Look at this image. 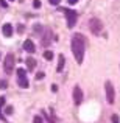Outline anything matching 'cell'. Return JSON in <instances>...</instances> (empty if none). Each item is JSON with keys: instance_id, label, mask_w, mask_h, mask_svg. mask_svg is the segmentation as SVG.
Instances as JSON below:
<instances>
[{"instance_id": "obj_13", "label": "cell", "mask_w": 120, "mask_h": 123, "mask_svg": "<svg viewBox=\"0 0 120 123\" xmlns=\"http://www.w3.org/2000/svg\"><path fill=\"white\" fill-rule=\"evenodd\" d=\"M44 58H45V59H48V61H50V59H53V51L47 50V51L44 53Z\"/></svg>"}, {"instance_id": "obj_18", "label": "cell", "mask_w": 120, "mask_h": 123, "mask_svg": "<svg viewBox=\"0 0 120 123\" xmlns=\"http://www.w3.org/2000/svg\"><path fill=\"white\" fill-rule=\"evenodd\" d=\"M0 5H2V8H8V2L6 0H0Z\"/></svg>"}, {"instance_id": "obj_14", "label": "cell", "mask_w": 120, "mask_h": 123, "mask_svg": "<svg viewBox=\"0 0 120 123\" xmlns=\"http://www.w3.org/2000/svg\"><path fill=\"white\" fill-rule=\"evenodd\" d=\"M13 112H14V109H13V106H6V109H5V114H6V115H11Z\"/></svg>"}, {"instance_id": "obj_10", "label": "cell", "mask_w": 120, "mask_h": 123, "mask_svg": "<svg viewBox=\"0 0 120 123\" xmlns=\"http://www.w3.org/2000/svg\"><path fill=\"white\" fill-rule=\"evenodd\" d=\"M2 31H3V36L11 37V36H13V25H11V24H5V25L2 27Z\"/></svg>"}, {"instance_id": "obj_4", "label": "cell", "mask_w": 120, "mask_h": 123, "mask_svg": "<svg viewBox=\"0 0 120 123\" xmlns=\"http://www.w3.org/2000/svg\"><path fill=\"white\" fill-rule=\"evenodd\" d=\"M14 55L13 53H8L5 56V61H3V69H5V73H8V75H11L13 70H14Z\"/></svg>"}, {"instance_id": "obj_8", "label": "cell", "mask_w": 120, "mask_h": 123, "mask_svg": "<svg viewBox=\"0 0 120 123\" xmlns=\"http://www.w3.org/2000/svg\"><path fill=\"white\" fill-rule=\"evenodd\" d=\"M81 101H83V90H81L80 86H75L73 87V103L80 105Z\"/></svg>"}, {"instance_id": "obj_16", "label": "cell", "mask_w": 120, "mask_h": 123, "mask_svg": "<svg viewBox=\"0 0 120 123\" xmlns=\"http://www.w3.org/2000/svg\"><path fill=\"white\" fill-rule=\"evenodd\" d=\"M111 122H112V123H119V115H115V114H114V115L111 117Z\"/></svg>"}, {"instance_id": "obj_1", "label": "cell", "mask_w": 120, "mask_h": 123, "mask_svg": "<svg viewBox=\"0 0 120 123\" xmlns=\"http://www.w3.org/2000/svg\"><path fill=\"white\" fill-rule=\"evenodd\" d=\"M86 37L83 36L81 33H76L72 36V53L73 56H75L76 62L78 64H83V59H84V51H86Z\"/></svg>"}, {"instance_id": "obj_24", "label": "cell", "mask_w": 120, "mask_h": 123, "mask_svg": "<svg viewBox=\"0 0 120 123\" xmlns=\"http://www.w3.org/2000/svg\"><path fill=\"white\" fill-rule=\"evenodd\" d=\"M0 120H3V122H5V123H8V122H6V118H5V115H3L2 112H0Z\"/></svg>"}, {"instance_id": "obj_23", "label": "cell", "mask_w": 120, "mask_h": 123, "mask_svg": "<svg viewBox=\"0 0 120 123\" xmlns=\"http://www.w3.org/2000/svg\"><path fill=\"white\" fill-rule=\"evenodd\" d=\"M5 105V97H0V108Z\"/></svg>"}, {"instance_id": "obj_21", "label": "cell", "mask_w": 120, "mask_h": 123, "mask_svg": "<svg viewBox=\"0 0 120 123\" xmlns=\"http://www.w3.org/2000/svg\"><path fill=\"white\" fill-rule=\"evenodd\" d=\"M48 2H50V5H59L61 0H48Z\"/></svg>"}, {"instance_id": "obj_9", "label": "cell", "mask_w": 120, "mask_h": 123, "mask_svg": "<svg viewBox=\"0 0 120 123\" xmlns=\"http://www.w3.org/2000/svg\"><path fill=\"white\" fill-rule=\"evenodd\" d=\"M24 50L27 51V53H34L36 51V47H34V42L31 39H27L24 42Z\"/></svg>"}, {"instance_id": "obj_5", "label": "cell", "mask_w": 120, "mask_h": 123, "mask_svg": "<svg viewBox=\"0 0 120 123\" xmlns=\"http://www.w3.org/2000/svg\"><path fill=\"white\" fill-rule=\"evenodd\" d=\"M105 90H106V100H108L109 105H114L115 101V92H114V86H112L111 81L105 83Z\"/></svg>"}, {"instance_id": "obj_27", "label": "cell", "mask_w": 120, "mask_h": 123, "mask_svg": "<svg viewBox=\"0 0 120 123\" xmlns=\"http://www.w3.org/2000/svg\"><path fill=\"white\" fill-rule=\"evenodd\" d=\"M9 2H14V0H9Z\"/></svg>"}, {"instance_id": "obj_7", "label": "cell", "mask_w": 120, "mask_h": 123, "mask_svg": "<svg viewBox=\"0 0 120 123\" xmlns=\"http://www.w3.org/2000/svg\"><path fill=\"white\" fill-rule=\"evenodd\" d=\"M51 39H53V33H51L50 28H45L44 33L41 34V45L42 47H48L51 44Z\"/></svg>"}, {"instance_id": "obj_15", "label": "cell", "mask_w": 120, "mask_h": 123, "mask_svg": "<svg viewBox=\"0 0 120 123\" xmlns=\"http://www.w3.org/2000/svg\"><path fill=\"white\" fill-rule=\"evenodd\" d=\"M33 123H44V122H42V117L36 115V117H34V120H33Z\"/></svg>"}, {"instance_id": "obj_11", "label": "cell", "mask_w": 120, "mask_h": 123, "mask_svg": "<svg viewBox=\"0 0 120 123\" xmlns=\"http://www.w3.org/2000/svg\"><path fill=\"white\" fill-rule=\"evenodd\" d=\"M25 62H27V69L30 70V72L36 69V59H34V58H27V61H25Z\"/></svg>"}, {"instance_id": "obj_26", "label": "cell", "mask_w": 120, "mask_h": 123, "mask_svg": "<svg viewBox=\"0 0 120 123\" xmlns=\"http://www.w3.org/2000/svg\"><path fill=\"white\" fill-rule=\"evenodd\" d=\"M67 2H69V3H70V5H75V3H76V2H78V0H67Z\"/></svg>"}, {"instance_id": "obj_25", "label": "cell", "mask_w": 120, "mask_h": 123, "mask_svg": "<svg viewBox=\"0 0 120 123\" xmlns=\"http://www.w3.org/2000/svg\"><path fill=\"white\" fill-rule=\"evenodd\" d=\"M17 30H19V33H24V25H19Z\"/></svg>"}, {"instance_id": "obj_17", "label": "cell", "mask_w": 120, "mask_h": 123, "mask_svg": "<svg viewBox=\"0 0 120 123\" xmlns=\"http://www.w3.org/2000/svg\"><path fill=\"white\" fill-rule=\"evenodd\" d=\"M33 6H34V8H41V0H34Z\"/></svg>"}, {"instance_id": "obj_20", "label": "cell", "mask_w": 120, "mask_h": 123, "mask_svg": "<svg viewBox=\"0 0 120 123\" xmlns=\"http://www.w3.org/2000/svg\"><path fill=\"white\" fill-rule=\"evenodd\" d=\"M6 81H0V89H6Z\"/></svg>"}, {"instance_id": "obj_6", "label": "cell", "mask_w": 120, "mask_h": 123, "mask_svg": "<svg viewBox=\"0 0 120 123\" xmlns=\"http://www.w3.org/2000/svg\"><path fill=\"white\" fill-rule=\"evenodd\" d=\"M17 84L22 89H27L28 87V78H27L25 69H17Z\"/></svg>"}, {"instance_id": "obj_22", "label": "cell", "mask_w": 120, "mask_h": 123, "mask_svg": "<svg viewBox=\"0 0 120 123\" xmlns=\"http://www.w3.org/2000/svg\"><path fill=\"white\" fill-rule=\"evenodd\" d=\"M42 78H44V73H42V72H39V73L36 75V80L39 81V80H42Z\"/></svg>"}, {"instance_id": "obj_3", "label": "cell", "mask_w": 120, "mask_h": 123, "mask_svg": "<svg viewBox=\"0 0 120 123\" xmlns=\"http://www.w3.org/2000/svg\"><path fill=\"white\" fill-rule=\"evenodd\" d=\"M89 30H90V33H92L94 36H98V34L101 33V30H103L101 20H100V19H97V17H92L89 20Z\"/></svg>"}, {"instance_id": "obj_2", "label": "cell", "mask_w": 120, "mask_h": 123, "mask_svg": "<svg viewBox=\"0 0 120 123\" xmlns=\"http://www.w3.org/2000/svg\"><path fill=\"white\" fill-rule=\"evenodd\" d=\"M59 11L64 12V16H66L67 19V27L69 28H73L76 24V11H73V9H69V8H59Z\"/></svg>"}, {"instance_id": "obj_12", "label": "cell", "mask_w": 120, "mask_h": 123, "mask_svg": "<svg viewBox=\"0 0 120 123\" xmlns=\"http://www.w3.org/2000/svg\"><path fill=\"white\" fill-rule=\"evenodd\" d=\"M64 64H66V58H64V55H59V58H58V67H56L58 72H63Z\"/></svg>"}, {"instance_id": "obj_19", "label": "cell", "mask_w": 120, "mask_h": 123, "mask_svg": "<svg viewBox=\"0 0 120 123\" xmlns=\"http://www.w3.org/2000/svg\"><path fill=\"white\" fill-rule=\"evenodd\" d=\"M34 31H36V33H41V31H42V27H41V25H34Z\"/></svg>"}]
</instances>
